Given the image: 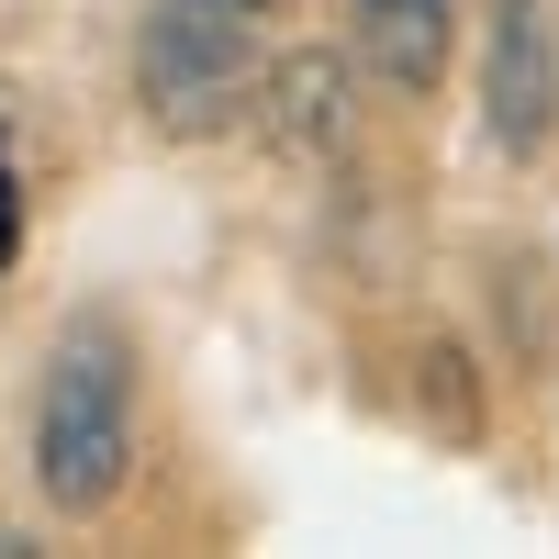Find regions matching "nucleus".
I'll return each mask as SVG.
<instances>
[{"label": "nucleus", "mask_w": 559, "mask_h": 559, "mask_svg": "<svg viewBox=\"0 0 559 559\" xmlns=\"http://www.w3.org/2000/svg\"><path fill=\"white\" fill-rule=\"evenodd\" d=\"M134 481V347L112 313H79L45 347V392H34V492L68 526L112 515V492Z\"/></svg>", "instance_id": "nucleus-1"}, {"label": "nucleus", "mask_w": 559, "mask_h": 559, "mask_svg": "<svg viewBox=\"0 0 559 559\" xmlns=\"http://www.w3.org/2000/svg\"><path fill=\"white\" fill-rule=\"evenodd\" d=\"M258 90V34L224 23V12H191V0H157L146 12V45H134V102H146L157 134H224Z\"/></svg>", "instance_id": "nucleus-2"}, {"label": "nucleus", "mask_w": 559, "mask_h": 559, "mask_svg": "<svg viewBox=\"0 0 559 559\" xmlns=\"http://www.w3.org/2000/svg\"><path fill=\"white\" fill-rule=\"evenodd\" d=\"M481 123L503 157H537L559 123V57H548V0H492V57H481Z\"/></svg>", "instance_id": "nucleus-3"}, {"label": "nucleus", "mask_w": 559, "mask_h": 559, "mask_svg": "<svg viewBox=\"0 0 559 559\" xmlns=\"http://www.w3.org/2000/svg\"><path fill=\"white\" fill-rule=\"evenodd\" d=\"M347 45L392 102H426L459 57V0H347Z\"/></svg>", "instance_id": "nucleus-4"}, {"label": "nucleus", "mask_w": 559, "mask_h": 559, "mask_svg": "<svg viewBox=\"0 0 559 559\" xmlns=\"http://www.w3.org/2000/svg\"><path fill=\"white\" fill-rule=\"evenodd\" d=\"M258 134L280 157H336L347 146V57H324V45H292V57L258 68Z\"/></svg>", "instance_id": "nucleus-5"}, {"label": "nucleus", "mask_w": 559, "mask_h": 559, "mask_svg": "<svg viewBox=\"0 0 559 559\" xmlns=\"http://www.w3.org/2000/svg\"><path fill=\"white\" fill-rule=\"evenodd\" d=\"M12 247H23V179H12V146H0V269H12Z\"/></svg>", "instance_id": "nucleus-6"}, {"label": "nucleus", "mask_w": 559, "mask_h": 559, "mask_svg": "<svg viewBox=\"0 0 559 559\" xmlns=\"http://www.w3.org/2000/svg\"><path fill=\"white\" fill-rule=\"evenodd\" d=\"M191 12H224V23H247V34H269V12H280V0H191Z\"/></svg>", "instance_id": "nucleus-7"}]
</instances>
